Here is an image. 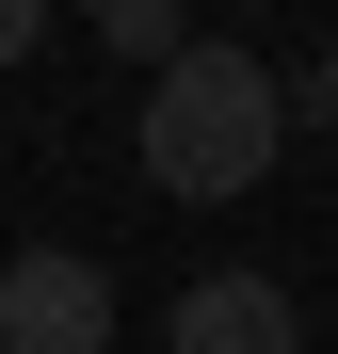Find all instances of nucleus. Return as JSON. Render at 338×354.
Wrapping results in <instances>:
<instances>
[{
    "instance_id": "1",
    "label": "nucleus",
    "mask_w": 338,
    "mask_h": 354,
    "mask_svg": "<svg viewBox=\"0 0 338 354\" xmlns=\"http://www.w3.org/2000/svg\"><path fill=\"white\" fill-rule=\"evenodd\" d=\"M274 145H290V81H274L258 48L194 32L178 65L145 81V177H161L178 209H209V194H258V177H274Z\"/></svg>"
},
{
    "instance_id": "2",
    "label": "nucleus",
    "mask_w": 338,
    "mask_h": 354,
    "mask_svg": "<svg viewBox=\"0 0 338 354\" xmlns=\"http://www.w3.org/2000/svg\"><path fill=\"white\" fill-rule=\"evenodd\" d=\"M0 354H113V274L81 242L0 258Z\"/></svg>"
},
{
    "instance_id": "3",
    "label": "nucleus",
    "mask_w": 338,
    "mask_h": 354,
    "mask_svg": "<svg viewBox=\"0 0 338 354\" xmlns=\"http://www.w3.org/2000/svg\"><path fill=\"white\" fill-rule=\"evenodd\" d=\"M178 354H306V306L274 274H194L178 290Z\"/></svg>"
},
{
    "instance_id": "4",
    "label": "nucleus",
    "mask_w": 338,
    "mask_h": 354,
    "mask_svg": "<svg viewBox=\"0 0 338 354\" xmlns=\"http://www.w3.org/2000/svg\"><path fill=\"white\" fill-rule=\"evenodd\" d=\"M81 17H97L113 48H129L145 81H161V65H178V48H194V0H81Z\"/></svg>"
},
{
    "instance_id": "5",
    "label": "nucleus",
    "mask_w": 338,
    "mask_h": 354,
    "mask_svg": "<svg viewBox=\"0 0 338 354\" xmlns=\"http://www.w3.org/2000/svg\"><path fill=\"white\" fill-rule=\"evenodd\" d=\"M48 48V0H0V65H32Z\"/></svg>"
},
{
    "instance_id": "6",
    "label": "nucleus",
    "mask_w": 338,
    "mask_h": 354,
    "mask_svg": "<svg viewBox=\"0 0 338 354\" xmlns=\"http://www.w3.org/2000/svg\"><path fill=\"white\" fill-rule=\"evenodd\" d=\"M306 97H322V113H338V48H322V81H306Z\"/></svg>"
}]
</instances>
